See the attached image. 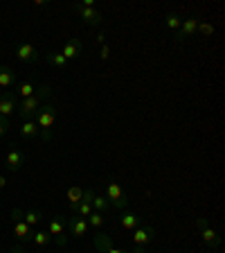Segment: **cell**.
<instances>
[{"label": "cell", "instance_id": "obj_1", "mask_svg": "<svg viewBox=\"0 0 225 253\" xmlns=\"http://www.w3.org/2000/svg\"><path fill=\"white\" fill-rule=\"evenodd\" d=\"M50 95H52V88L43 84V86H38L36 93L32 95V97L18 100V104H16V113H18V118H21L23 122H25V120H34V116L38 113V109H41L43 102H45Z\"/></svg>", "mask_w": 225, "mask_h": 253}, {"label": "cell", "instance_id": "obj_2", "mask_svg": "<svg viewBox=\"0 0 225 253\" xmlns=\"http://www.w3.org/2000/svg\"><path fill=\"white\" fill-rule=\"evenodd\" d=\"M54 118H57V106L52 102H47L38 109V113L34 116V122L38 126V136H41L43 142H50L54 138L52 133V126H54Z\"/></svg>", "mask_w": 225, "mask_h": 253}, {"label": "cell", "instance_id": "obj_3", "mask_svg": "<svg viewBox=\"0 0 225 253\" xmlns=\"http://www.w3.org/2000/svg\"><path fill=\"white\" fill-rule=\"evenodd\" d=\"M104 197L117 211H126V208H129V197H126V192L122 190V185L117 183L115 179H106V195Z\"/></svg>", "mask_w": 225, "mask_h": 253}, {"label": "cell", "instance_id": "obj_4", "mask_svg": "<svg viewBox=\"0 0 225 253\" xmlns=\"http://www.w3.org/2000/svg\"><path fill=\"white\" fill-rule=\"evenodd\" d=\"M11 226H14V237L21 244H30L32 237H34V231L32 226H27L23 221V211L21 208H11Z\"/></svg>", "mask_w": 225, "mask_h": 253}, {"label": "cell", "instance_id": "obj_5", "mask_svg": "<svg viewBox=\"0 0 225 253\" xmlns=\"http://www.w3.org/2000/svg\"><path fill=\"white\" fill-rule=\"evenodd\" d=\"M74 14H77L86 25H99V23L104 21V11L97 9L95 5H84V2H79V5H74Z\"/></svg>", "mask_w": 225, "mask_h": 253}, {"label": "cell", "instance_id": "obj_6", "mask_svg": "<svg viewBox=\"0 0 225 253\" xmlns=\"http://www.w3.org/2000/svg\"><path fill=\"white\" fill-rule=\"evenodd\" d=\"M47 233L52 235V240H54V244L57 247H65L68 244V233H65V219L63 217H52L50 219V228H47Z\"/></svg>", "mask_w": 225, "mask_h": 253}, {"label": "cell", "instance_id": "obj_7", "mask_svg": "<svg viewBox=\"0 0 225 253\" xmlns=\"http://www.w3.org/2000/svg\"><path fill=\"white\" fill-rule=\"evenodd\" d=\"M196 228L200 231V237H203V242L207 244V247L216 249V247L221 244V237H219V233H216L214 228L210 226V219H205V217H198V219H196Z\"/></svg>", "mask_w": 225, "mask_h": 253}, {"label": "cell", "instance_id": "obj_8", "mask_svg": "<svg viewBox=\"0 0 225 253\" xmlns=\"http://www.w3.org/2000/svg\"><path fill=\"white\" fill-rule=\"evenodd\" d=\"M65 228H68L65 233H70L74 240H81V237H86V233H88V221H86L84 217L70 215V217H68V224H65Z\"/></svg>", "mask_w": 225, "mask_h": 253}, {"label": "cell", "instance_id": "obj_9", "mask_svg": "<svg viewBox=\"0 0 225 253\" xmlns=\"http://www.w3.org/2000/svg\"><path fill=\"white\" fill-rule=\"evenodd\" d=\"M25 163H27V154L21 152V149H9V152L5 154V168L9 169V172H18Z\"/></svg>", "mask_w": 225, "mask_h": 253}, {"label": "cell", "instance_id": "obj_10", "mask_svg": "<svg viewBox=\"0 0 225 253\" xmlns=\"http://www.w3.org/2000/svg\"><path fill=\"white\" fill-rule=\"evenodd\" d=\"M61 54L65 57V61H70V59H79L81 54H84V43H81V39L70 37L68 41H65V45H63Z\"/></svg>", "mask_w": 225, "mask_h": 253}, {"label": "cell", "instance_id": "obj_11", "mask_svg": "<svg viewBox=\"0 0 225 253\" xmlns=\"http://www.w3.org/2000/svg\"><path fill=\"white\" fill-rule=\"evenodd\" d=\"M153 240H156V228L153 226H137L133 231V244H137V247H147Z\"/></svg>", "mask_w": 225, "mask_h": 253}, {"label": "cell", "instance_id": "obj_12", "mask_svg": "<svg viewBox=\"0 0 225 253\" xmlns=\"http://www.w3.org/2000/svg\"><path fill=\"white\" fill-rule=\"evenodd\" d=\"M16 57L21 59L23 63H36L38 61V50L32 43H21L16 47Z\"/></svg>", "mask_w": 225, "mask_h": 253}, {"label": "cell", "instance_id": "obj_13", "mask_svg": "<svg viewBox=\"0 0 225 253\" xmlns=\"http://www.w3.org/2000/svg\"><path fill=\"white\" fill-rule=\"evenodd\" d=\"M16 104H18V100H16V95L9 93V90H5V93H0V116H14L16 111Z\"/></svg>", "mask_w": 225, "mask_h": 253}, {"label": "cell", "instance_id": "obj_14", "mask_svg": "<svg viewBox=\"0 0 225 253\" xmlns=\"http://www.w3.org/2000/svg\"><path fill=\"white\" fill-rule=\"evenodd\" d=\"M198 18H194V16H192V18H185L183 21V25H180V30H178V41L183 43V41H187L189 37H194L196 34V30H198Z\"/></svg>", "mask_w": 225, "mask_h": 253}, {"label": "cell", "instance_id": "obj_15", "mask_svg": "<svg viewBox=\"0 0 225 253\" xmlns=\"http://www.w3.org/2000/svg\"><path fill=\"white\" fill-rule=\"evenodd\" d=\"M93 244H95V249H97L99 253H106L110 247H113V240H110V235H106V233L95 231V235H93Z\"/></svg>", "mask_w": 225, "mask_h": 253}, {"label": "cell", "instance_id": "obj_16", "mask_svg": "<svg viewBox=\"0 0 225 253\" xmlns=\"http://www.w3.org/2000/svg\"><path fill=\"white\" fill-rule=\"evenodd\" d=\"M120 224H122L124 231H135V228L140 226V217H137L135 212H131V211H124L122 212V217H120Z\"/></svg>", "mask_w": 225, "mask_h": 253}, {"label": "cell", "instance_id": "obj_17", "mask_svg": "<svg viewBox=\"0 0 225 253\" xmlns=\"http://www.w3.org/2000/svg\"><path fill=\"white\" fill-rule=\"evenodd\" d=\"M16 86V79H14V73H11V68H7V66H0V88L2 90H9Z\"/></svg>", "mask_w": 225, "mask_h": 253}, {"label": "cell", "instance_id": "obj_18", "mask_svg": "<svg viewBox=\"0 0 225 253\" xmlns=\"http://www.w3.org/2000/svg\"><path fill=\"white\" fill-rule=\"evenodd\" d=\"M68 204H70V211H74L79 204H81V197H84V188L81 185H70L68 188Z\"/></svg>", "mask_w": 225, "mask_h": 253}, {"label": "cell", "instance_id": "obj_19", "mask_svg": "<svg viewBox=\"0 0 225 253\" xmlns=\"http://www.w3.org/2000/svg\"><path fill=\"white\" fill-rule=\"evenodd\" d=\"M14 88H16V100H25V97H32V95L36 93V86L32 84V82H21Z\"/></svg>", "mask_w": 225, "mask_h": 253}, {"label": "cell", "instance_id": "obj_20", "mask_svg": "<svg viewBox=\"0 0 225 253\" xmlns=\"http://www.w3.org/2000/svg\"><path fill=\"white\" fill-rule=\"evenodd\" d=\"M18 131H21V136L25 138V140H32V138L38 136V126L34 120H25L21 126H18Z\"/></svg>", "mask_w": 225, "mask_h": 253}, {"label": "cell", "instance_id": "obj_21", "mask_svg": "<svg viewBox=\"0 0 225 253\" xmlns=\"http://www.w3.org/2000/svg\"><path fill=\"white\" fill-rule=\"evenodd\" d=\"M86 221H88V228H95V231H101V228H104V212L93 211L88 217H86Z\"/></svg>", "mask_w": 225, "mask_h": 253}, {"label": "cell", "instance_id": "obj_22", "mask_svg": "<svg viewBox=\"0 0 225 253\" xmlns=\"http://www.w3.org/2000/svg\"><path fill=\"white\" fill-rule=\"evenodd\" d=\"M32 242L36 244L38 249H45L50 247V242H52V235L47 231H34V237H32Z\"/></svg>", "mask_w": 225, "mask_h": 253}, {"label": "cell", "instance_id": "obj_23", "mask_svg": "<svg viewBox=\"0 0 225 253\" xmlns=\"http://www.w3.org/2000/svg\"><path fill=\"white\" fill-rule=\"evenodd\" d=\"M23 221H25L27 226H38V224H41L43 221V215L38 211H23Z\"/></svg>", "mask_w": 225, "mask_h": 253}, {"label": "cell", "instance_id": "obj_24", "mask_svg": "<svg viewBox=\"0 0 225 253\" xmlns=\"http://www.w3.org/2000/svg\"><path fill=\"white\" fill-rule=\"evenodd\" d=\"M45 61L50 63L52 68H57V70H63V68H65V63H68V61H65V57H63L61 52H50V54L45 57Z\"/></svg>", "mask_w": 225, "mask_h": 253}, {"label": "cell", "instance_id": "obj_25", "mask_svg": "<svg viewBox=\"0 0 225 253\" xmlns=\"http://www.w3.org/2000/svg\"><path fill=\"white\" fill-rule=\"evenodd\" d=\"M90 206H93V211H97V212H106L110 208L108 199H106L104 195H95L93 201H90Z\"/></svg>", "mask_w": 225, "mask_h": 253}, {"label": "cell", "instance_id": "obj_26", "mask_svg": "<svg viewBox=\"0 0 225 253\" xmlns=\"http://www.w3.org/2000/svg\"><path fill=\"white\" fill-rule=\"evenodd\" d=\"M70 212H72V215H77V217H84V219H86V217L93 212V206H90L88 201H81V204H79L74 211H70Z\"/></svg>", "mask_w": 225, "mask_h": 253}, {"label": "cell", "instance_id": "obj_27", "mask_svg": "<svg viewBox=\"0 0 225 253\" xmlns=\"http://www.w3.org/2000/svg\"><path fill=\"white\" fill-rule=\"evenodd\" d=\"M164 23H167V27H169L171 32H178V30H180V25H183V18H180L178 14H169V16H167V21H164Z\"/></svg>", "mask_w": 225, "mask_h": 253}, {"label": "cell", "instance_id": "obj_28", "mask_svg": "<svg viewBox=\"0 0 225 253\" xmlns=\"http://www.w3.org/2000/svg\"><path fill=\"white\" fill-rule=\"evenodd\" d=\"M196 34H200V37H212V34H214V25H212V23H198Z\"/></svg>", "mask_w": 225, "mask_h": 253}, {"label": "cell", "instance_id": "obj_29", "mask_svg": "<svg viewBox=\"0 0 225 253\" xmlns=\"http://www.w3.org/2000/svg\"><path fill=\"white\" fill-rule=\"evenodd\" d=\"M9 126H11V122H9V118H5V116H0V138L5 136L7 131H9Z\"/></svg>", "mask_w": 225, "mask_h": 253}, {"label": "cell", "instance_id": "obj_30", "mask_svg": "<svg viewBox=\"0 0 225 253\" xmlns=\"http://www.w3.org/2000/svg\"><path fill=\"white\" fill-rule=\"evenodd\" d=\"M99 59H101V61H108V59H110V47H108V45H101Z\"/></svg>", "mask_w": 225, "mask_h": 253}, {"label": "cell", "instance_id": "obj_31", "mask_svg": "<svg viewBox=\"0 0 225 253\" xmlns=\"http://www.w3.org/2000/svg\"><path fill=\"white\" fill-rule=\"evenodd\" d=\"M93 197H95V190H93V188H86V190H84V197H81V201H88V204H90V201H93Z\"/></svg>", "mask_w": 225, "mask_h": 253}, {"label": "cell", "instance_id": "obj_32", "mask_svg": "<svg viewBox=\"0 0 225 253\" xmlns=\"http://www.w3.org/2000/svg\"><path fill=\"white\" fill-rule=\"evenodd\" d=\"M9 253H25V249H23V244L18 242V244H14V247L9 249Z\"/></svg>", "mask_w": 225, "mask_h": 253}, {"label": "cell", "instance_id": "obj_33", "mask_svg": "<svg viewBox=\"0 0 225 253\" xmlns=\"http://www.w3.org/2000/svg\"><path fill=\"white\" fill-rule=\"evenodd\" d=\"M129 253H149V251H147V247H137V244H133V249Z\"/></svg>", "mask_w": 225, "mask_h": 253}, {"label": "cell", "instance_id": "obj_34", "mask_svg": "<svg viewBox=\"0 0 225 253\" xmlns=\"http://www.w3.org/2000/svg\"><path fill=\"white\" fill-rule=\"evenodd\" d=\"M95 41L99 43V45H106V34H104V32H99V34H97V39H95Z\"/></svg>", "mask_w": 225, "mask_h": 253}, {"label": "cell", "instance_id": "obj_35", "mask_svg": "<svg viewBox=\"0 0 225 253\" xmlns=\"http://www.w3.org/2000/svg\"><path fill=\"white\" fill-rule=\"evenodd\" d=\"M106 253H129V251H122V249H115V247H110V249H108V251H106Z\"/></svg>", "mask_w": 225, "mask_h": 253}, {"label": "cell", "instance_id": "obj_36", "mask_svg": "<svg viewBox=\"0 0 225 253\" xmlns=\"http://www.w3.org/2000/svg\"><path fill=\"white\" fill-rule=\"evenodd\" d=\"M5 185H7V179H5V176H0V190L5 188Z\"/></svg>", "mask_w": 225, "mask_h": 253}]
</instances>
